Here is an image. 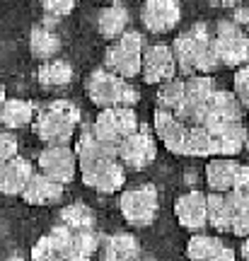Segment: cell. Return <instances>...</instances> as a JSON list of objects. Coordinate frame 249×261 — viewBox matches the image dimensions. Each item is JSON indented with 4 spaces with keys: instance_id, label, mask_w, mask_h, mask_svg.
<instances>
[{
    "instance_id": "b9f144b4",
    "label": "cell",
    "mask_w": 249,
    "mask_h": 261,
    "mask_svg": "<svg viewBox=\"0 0 249 261\" xmlns=\"http://www.w3.org/2000/svg\"><path fill=\"white\" fill-rule=\"evenodd\" d=\"M136 261H138V259H136Z\"/></svg>"
},
{
    "instance_id": "e575fe53",
    "label": "cell",
    "mask_w": 249,
    "mask_h": 261,
    "mask_svg": "<svg viewBox=\"0 0 249 261\" xmlns=\"http://www.w3.org/2000/svg\"><path fill=\"white\" fill-rule=\"evenodd\" d=\"M17 150H19L17 136L10 133V130H0V165L12 158H17Z\"/></svg>"
},
{
    "instance_id": "1f68e13d",
    "label": "cell",
    "mask_w": 249,
    "mask_h": 261,
    "mask_svg": "<svg viewBox=\"0 0 249 261\" xmlns=\"http://www.w3.org/2000/svg\"><path fill=\"white\" fill-rule=\"evenodd\" d=\"M184 155H189V158H211V136L203 126H189L186 128Z\"/></svg>"
},
{
    "instance_id": "7a4b0ae2",
    "label": "cell",
    "mask_w": 249,
    "mask_h": 261,
    "mask_svg": "<svg viewBox=\"0 0 249 261\" xmlns=\"http://www.w3.org/2000/svg\"><path fill=\"white\" fill-rule=\"evenodd\" d=\"M80 123V109L68 99H56L34 114L32 130L46 145H68Z\"/></svg>"
},
{
    "instance_id": "ffe728a7",
    "label": "cell",
    "mask_w": 249,
    "mask_h": 261,
    "mask_svg": "<svg viewBox=\"0 0 249 261\" xmlns=\"http://www.w3.org/2000/svg\"><path fill=\"white\" fill-rule=\"evenodd\" d=\"M73 152H75V160H78V169H80V172H87V169L97 167V165H104V162H109V160H116V152L109 148H104L102 143H97L90 130H85L83 136L78 138Z\"/></svg>"
},
{
    "instance_id": "9c48e42d",
    "label": "cell",
    "mask_w": 249,
    "mask_h": 261,
    "mask_svg": "<svg viewBox=\"0 0 249 261\" xmlns=\"http://www.w3.org/2000/svg\"><path fill=\"white\" fill-rule=\"evenodd\" d=\"M155 158H157L155 136L145 128H138L136 133H131L129 138H123L121 145L116 148V160H121V165L129 169H145L148 165H153Z\"/></svg>"
},
{
    "instance_id": "e0dca14e",
    "label": "cell",
    "mask_w": 249,
    "mask_h": 261,
    "mask_svg": "<svg viewBox=\"0 0 249 261\" xmlns=\"http://www.w3.org/2000/svg\"><path fill=\"white\" fill-rule=\"evenodd\" d=\"M175 215L179 225L186 230L201 232L206 227V194L201 191H189V194L179 196V201L175 203Z\"/></svg>"
},
{
    "instance_id": "ab89813d",
    "label": "cell",
    "mask_w": 249,
    "mask_h": 261,
    "mask_svg": "<svg viewBox=\"0 0 249 261\" xmlns=\"http://www.w3.org/2000/svg\"><path fill=\"white\" fill-rule=\"evenodd\" d=\"M5 99H8V94H5V87L0 85V107H3V102H5Z\"/></svg>"
},
{
    "instance_id": "603a6c76",
    "label": "cell",
    "mask_w": 249,
    "mask_h": 261,
    "mask_svg": "<svg viewBox=\"0 0 249 261\" xmlns=\"http://www.w3.org/2000/svg\"><path fill=\"white\" fill-rule=\"evenodd\" d=\"M129 8L121 5V3H114V5H107L97 15V32L104 39H119L123 32H129Z\"/></svg>"
},
{
    "instance_id": "f35d334b",
    "label": "cell",
    "mask_w": 249,
    "mask_h": 261,
    "mask_svg": "<svg viewBox=\"0 0 249 261\" xmlns=\"http://www.w3.org/2000/svg\"><path fill=\"white\" fill-rule=\"evenodd\" d=\"M208 261H237V259H235V252L225 247V249H222L218 256H213V259H208Z\"/></svg>"
},
{
    "instance_id": "8d00e7d4",
    "label": "cell",
    "mask_w": 249,
    "mask_h": 261,
    "mask_svg": "<svg viewBox=\"0 0 249 261\" xmlns=\"http://www.w3.org/2000/svg\"><path fill=\"white\" fill-rule=\"evenodd\" d=\"M230 22H235L240 29H244L249 24V8L242 3V5H237V8H232V17Z\"/></svg>"
},
{
    "instance_id": "d4e9b609",
    "label": "cell",
    "mask_w": 249,
    "mask_h": 261,
    "mask_svg": "<svg viewBox=\"0 0 249 261\" xmlns=\"http://www.w3.org/2000/svg\"><path fill=\"white\" fill-rule=\"evenodd\" d=\"M61 51V39L48 27H34L29 32V54L37 61H51Z\"/></svg>"
},
{
    "instance_id": "4316f807",
    "label": "cell",
    "mask_w": 249,
    "mask_h": 261,
    "mask_svg": "<svg viewBox=\"0 0 249 261\" xmlns=\"http://www.w3.org/2000/svg\"><path fill=\"white\" fill-rule=\"evenodd\" d=\"M218 87L213 75H189L184 80V102L194 107H206Z\"/></svg>"
},
{
    "instance_id": "30bf717a",
    "label": "cell",
    "mask_w": 249,
    "mask_h": 261,
    "mask_svg": "<svg viewBox=\"0 0 249 261\" xmlns=\"http://www.w3.org/2000/svg\"><path fill=\"white\" fill-rule=\"evenodd\" d=\"M39 165V174L54 179L56 184H68L75 179V169H78V160L70 145H46V148L39 152L37 158Z\"/></svg>"
},
{
    "instance_id": "7402d4cb",
    "label": "cell",
    "mask_w": 249,
    "mask_h": 261,
    "mask_svg": "<svg viewBox=\"0 0 249 261\" xmlns=\"http://www.w3.org/2000/svg\"><path fill=\"white\" fill-rule=\"evenodd\" d=\"M138 254L140 244L131 232H116L102 242V261H136Z\"/></svg>"
},
{
    "instance_id": "ac0fdd59",
    "label": "cell",
    "mask_w": 249,
    "mask_h": 261,
    "mask_svg": "<svg viewBox=\"0 0 249 261\" xmlns=\"http://www.w3.org/2000/svg\"><path fill=\"white\" fill-rule=\"evenodd\" d=\"M34 174L32 162L24 158H12L0 165V194L5 196H19L27 187V181Z\"/></svg>"
},
{
    "instance_id": "60d3db41",
    "label": "cell",
    "mask_w": 249,
    "mask_h": 261,
    "mask_svg": "<svg viewBox=\"0 0 249 261\" xmlns=\"http://www.w3.org/2000/svg\"><path fill=\"white\" fill-rule=\"evenodd\" d=\"M10 261H22V254H12V256H10Z\"/></svg>"
},
{
    "instance_id": "8fae6325",
    "label": "cell",
    "mask_w": 249,
    "mask_h": 261,
    "mask_svg": "<svg viewBox=\"0 0 249 261\" xmlns=\"http://www.w3.org/2000/svg\"><path fill=\"white\" fill-rule=\"evenodd\" d=\"M140 75L148 85H162L177 77V65L172 51L165 44H145L140 54Z\"/></svg>"
},
{
    "instance_id": "6da1fadb",
    "label": "cell",
    "mask_w": 249,
    "mask_h": 261,
    "mask_svg": "<svg viewBox=\"0 0 249 261\" xmlns=\"http://www.w3.org/2000/svg\"><path fill=\"white\" fill-rule=\"evenodd\" d=\"M169 51H172L177 70L184 75H211L213 70L220 68L215 48H213L211 32L206 29V24H194L189 32H182L172 41Z\"/></svg>"
},
{
    "instance_id": "d6a6232c",
    "label": "cell",
    "mask_w": 249,
    "mask_h": 261,
    "mask_svg": "<svg viewBox=\"0 0 249 261\" xmlns=\"http://www.w3.org/2000/svg\"><path fill=\"white\" fill-rule=\"evenodd\" d=\"M61 225L70 227V230H90L94 225V213L83 203L65 205L61 211Z\"/></svg>"
},
{
    "instance_id": "52a82bcc",
    "label": "cell",
    "mask_w": 249,
    "mask_h": 261,
    "mask_svg": "<svg viewBox=\"0 0 249 261\" xmlns=\"http://www.w3.org/2000/svg\"><path fill=\"white\" fill-rule=\"evenodd\" d=\"M121 215L126 218V223H131L133 227H148L155 223L157 211H160V201H157L155 187H136L123 191V196L119 198Z\"/></svg>"
},
{
    "instance_id": "484cf974",
    "label": "cell",
    "mask_w": 249,
    "mask_h": 261,
    "mask_svg": "<svg viewBox=\"0 0 249 261\" xmlns=\"http://www.w3.org/2000/svg\"><path fill=\"white\" fill-rule=\"evenodd\" d=\"M37 80L41 87H65L73 80V68L68 61H44L37 70Z\"/></svg>"
},
{
    "instance_id": "4fadbf2b",
    "label": "cell",
    "mask_w": 249,
    "mask_h": 261,
    "mask_svg": "<svg viewBox=\"0 0 249 261\" xmlns=\"http://www.w3.org/2000/svg\"><path fill=\"white\" fill-rule=\"evenodd\" d=\"M70 240L73 230L65 225H56L32 247V261H68L70 256Z\"/></svg>"
},
{
    "instance_id": "4dcf8cb0",
    "label": "cell",
    "mask_w": 249,
    "mask_h": 261,
    "mask_svg": "<svg viewBox=\"0 0 249 261\" xmlns=\"http://www.w3.org/2000/svg\"><path fill=\"white\" fill-rule=\"evenodd\" d=\"M102 244V237L94 232L92 227L90 230H73V240H70V254L78 256L80 261H90Z\"/></svg>"
},
{
    "instance_id": "5bb4252c",
    "label": "cell",
    "mask_w": 249,
    "mask_h": 261,
    "mask_svg": "<svg viewBox=\"0 0 249 261\" xmlns=\"http://www.w3.org/2000/svg\"><path fill=\"white\" fill-rule=\"evenodd\" d=\"M85 187L94 189V191H102V194H114L123 187L126 181V169L119 160H109L104 165H97V167L87 169V172H80Z\"/></svg>"
},
{
    "instance_id": "277c9868",
    "label": "cell",
    "mask_w": 249,
    "mask_h": 261,
    "mask_svg": "<svg viewBox=\"0 0 249 261\" xmlns=\"http://www.w3.org/2000/svg\"><path fill=\"white\" fill-rule=\"evenodd\" d=\"M145 39L140 32H123L104 54V70L119 75L121 80H133L140 75V54Z\"/></svg>"
},
{
    "instance_id": "836d02e7",
    "label": "cell",
    "mask_w": 249,
    "mask_h": 261,
    "mask_svg": "<svg viewBox=\"0 0 249 261\" xmlns=\"http://www.w3.org/2000/svg\"><path fill=\"white\" fill-rule=\"evenodd\" d=\"M232 94H235V99H237L242 107H247L249 104V68L247 65H240V68H237Z\"/></svg>"
},
{
    "instance_id": "d590c367",
    "label": "cell",
    "mask_w": 249,
    "mask_h": 261,
    "mask_svg": "<svg viewBox=\"0 0 249 261\" xmlns=\"http://www.w3.org/2000/svg\"><path fill=\"white\" fill-rule=\"evenodd\" d=\"M78 0H41V8L48 17H65L75 8Z\"/></svg>"
},
{
    "instance_id": "74e56055",
    "label": "cell",
    "mask_w": 249,
    "mask_h": 261,
    "mask_svg": "<svg viewBox=\"0 0 249 261\" xmlns=\"http://www.w3.org/2000/svg\"><path fill=\"white\" fill-rule=\"evenodd\" d=\"M208 3H211V5H218V8H237L244 0H208Z\"/></svg>"
},
{
    "instance_id": "d6986e66",
    "label": "cell",
    "mask_w": 249,
    "mask_h": 261,
    "mask_svg": "<svg viewBox=\"0 0 249 261\" xmlns=\"http://www.w3.org/2000/svg\"><path fill=\"white\" fill-rule=\"evenodd\" d=\"M208 136H211V158H237L247 143V130L242 123H230Z\"/></svg>"
},
{
    "instance_id": "7c38bea8",
    "label": "cell",
    "mask_w": 249,
    "mask_h": 261,
    "mask_svg": "<svg viewBox=\"0 0 249 261\" xmlns=\"http://www.w3.org/2000/svg\"><path fill=\"white\" fill-rule=\"evenodd\" d=\"M182 5L179 0H145L140 8V22L153 34H167L179 24Z\"/></svg>"
},
{
    "instance_id": "3957f363",
    "label": "cell",
    "mask_w": 249,
    "mask_h": 261,
    "mask_svg": "<svg viewBox=\"0 0 249 261\" xmlns=\"http://www.w3.org/2000/svg\"><path fill=\"white\" fill-rule=\"evenodd\" d=\"M85 92L90 97V102L99 109H116V107H126L133 109L138 104L140 94L138 90L129 83V80H121L119 75L109 73V70H92L85 80Z\"/></svg>"
},
{
    "instance_id": "83f0119b",
    "label": "cell",
    "mask_w": 249,
    "mask_h": 261,
    "mask_svg": "<svg viewBox=\"0 0 249 261\" xmlns=\"http://www.w3.org/2000/svg\"><path fill=\"white\" fill-rule=\"evenodd\" d=\"M222 249H225V244L220 237H213L208 232H196L186 244V256L189 261H208L218 256Z\"/></svg>"
},
{
    "instance_id": "5b68a950",
    "label": "cell",
    "mask_w": 249,
    "mask_h": 261,
    "mask_svg": "<svg viewBox=\"0 0 249 261\" xmlns=\"http://www.w3.org/2000/svg\"><path fill=\"white\" fill-rule=\"evenodd\" d=\"M138 126V116L133 109H126V107H116V109H102L99 116L94 119L92 128V138L97 143H102L104 148H109L116 152V148L121 145V140L129 138L131 133H136Z\"/></svg>"
},
{
    "instance_id": "f1b7e54d",
    "label": "cell",
    "mask_w": 249,
    "mask_h": 261,
    "mask_svg": "<svg viewBox=\"0 0 249 261\" xmlns=\"http://www.w3.org/2000/svg\"><path fill=\"white\" fill-rule=\"evenodd\" d=\"M230 205L225 201V194H208L206 196V223H211L218 232H230Z\"/></svg>"
},
{
    "instance_id": "9a60e30c",
    "label": "cell",
    "mask_w": 249,
    "mask_h": 261,
    "mask_svg": "<svg viewBox=\"0 0 249 261\" xmlns=\"http://www.w3.org/2000/svg\"><path fill=\"white\" fill-rule=\"evenodd\" d=\"M153 128H155V138L162 140L169 152L175 155H184V136H186V126L177 119L172 112L165 109H155L153 114Z\"/></svg>"
},
{
    "instance_id": "ba28073f",
    "label": "cell",
    "mask_w": 249,
    "mask_h": 261,
    "mask_svg": "<svg viewBox=\"0 0 249 261\" xmlns=\"http://www.w3.org/2000/svg\"><path fill=\"white\" fill-rule=\"evenodd\" d=\"M242 116H244V107L235 99V94L228 90H215L206 104V116L201 126L208 133H215L230 123H242Z\"/></svg>"
},
{
    "instance_id": "f546056e",
    "label": "cell",
    "mask_w": 249,
    "mask_h": 261,
    "mask_svg": "<svg viewBox=\"0 0 249 261\" xmlns=\"http://www.w3.org/2000/svg\"><path fill=\"white\" fill-rule=\"evenodd\" d=\"M182 102H184V80L182 77H172V80H165L160 85V90H157V109L177 114Z\"/></svg>"
},
{
    "instance_id": "2e32d148",
    "label": "cell",
    "mask_w": 249,
    "mask_h": 261,
    "mask_svg": "<svg viewBox=\"0 0 249 261\" xmlns=\"http://www.w3.org/2000/svg\"><path fill=\"white\" fill-rule=\"evenodd\" d=\"M242 165L235 158H211L206 165V184L213 194H228L235 189Z\"/></svg>"
},
{
    "instance_id": "44dd1931",
    "label": "cell",
    "mask_w": 249,
    "mask_h": 261,
    "mask_svg": "<svg viewBox=\"0 0 249 261\" xmlns=\"http://www.w3.org/2000/svg\"><path fill=\"white\" fill-rule=\"evenodd\" d=\"M22 198L27 201L29 205H51V203H58L63 198V187L56 184L54 179L44 177V174H32V179L27 181V187L22 191Z\"/></svg>"
},
{
    "instance_id": "cb8c5ba5",
    "label": "cell",
    "mask_w": 249,
    "mask_h": 261,
    "mask_svg": "<svg viewBox=\"0 0 249 261\" xmlns=\"http://www.w3.org/2000/svg\"><path fill=\"white\" fill-rule=\"evenodd\" d=\"M34 104L29 102V99H5L3 107H0V123L5 126L8 130L12 128H24L29 123L34 121Z\"/></svg>"
},
{
    "instance_id": "8992f818",
    "label": "cell",
    "mask_w": 249,
    "mask_h": 261,
    "mask_svg": "<svg viewBox=\"0 0 249 261\" xmlns=\"http://www.w3.org/2000/svg\"><path fill=\"white\" fill-rule=\"evenodd\" d=\"M213 48H215V56L220 65H247L249 58V39L244 34V29H240L235 22L230 19H220L215 24L213 32Z\"/></svg>"
}]
</instances>
